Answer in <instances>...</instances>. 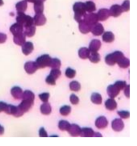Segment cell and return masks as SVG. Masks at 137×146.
<instances>
[{
  "label": "cell",
  "instance_id": "1",
  "mask_svg": "<svg viewBox=\"0 0 137 146\" xmlns=\"http://www.w3.org/2000/svg\"><path fill=\"white\" fill-rule=\"evenodd\" d=\"M72 9L74 11V19L75 21L78 23L82 21L86 14L84 3L82 2H75L73 5Z\"/></svg>",
  "mask_w": 137,
  "mask_h": 146
},
{
  "label": "cell",
  "instance_id": "2",
  "mask_svg": "<svg viewBox=\"0 0 137 146\" xmlns=\"http://www.w3.org/2000/svg\"><path fill=\"white\" fill-rule=\"evenodd\" d=\"M16 21L17 23L22 25L24 27L34 25L33 18L30 15H26L23 12H17Z\"/></svg>",
  "mask_w": 137,
  "mask_h": 146
},
{
  "label": "cell",
  "instance_id": "3",
  "mask_svg": "<svg viewBox=\"0 0 137 146\" xmlns=\"http://www.w3.org/2000/svg\"><path fill=\"white\" fill-rule=\"evenodd\" d=\"M123 56V52L121 51H116L111 54H108L105 57V62L109 66H114Z\"/></svg>",
  "mask_w": 137,
  "mask_h": 146
},
{
  "label": "cell",
  "instance_id": "4",
  "mask_svg": "<svg viewBox=\"0 0 137 146\" xmlns=\"http://www.w3.org/2000/svg\"><path fill=\"white\" fill-rule=\"evenodd\" d=\"M51 59V57L48 54H44L37 58L35 63L38 68H43L49 66Z\"/></svg>",
  "mask_w": 137,
  "mask_h": 146
},
{
  "label": "cell",
  "instance_id": "5",
  "mask_svg": "<svg viewBox=\"0 0 137 146\" xmlns=\"http://www.w3.org/2000/svg\"><path fill=\"white\" fill-rule=\"evenodd\" d=\"M61 75V71L59 69H52L50 74L46 77L45 81L50 85H55V80Z\"/></svg>",
  "mask_w": 137,
  "mask_h": 146
},
{
  "label": "cell",
  "instance_id": "6",
  "mask_svg": "<svg viewBox=\"0 0 137 146\" xmlns=\"http://www.w3.org/2000/svg\"><path fill=\"white\" fill-rule=\"evenodd\" d=\"M5 113L9 115H12L15 117H21L23 115V112L17 106H14L11 104H7L6 109L5 111Z\"/></svg>",
  "mask_w": 137,
  "mask_h": 146
},
{
  "label": "cell",
  "instance_id": "7",
  "mask_svg": "<svg viewBox=\"0 0 137 146\" xmlns=\"http://www.w3.org/2000/svg\"><path fill=\"white\" fill-rule=\"evenodd\" d=\"M83 21H84L86 22H87L91 26H92L94 24L96 23L99 20L97 14L89 13V14H86Z\"/></svg>",
  "mask_w": 137,
  "mask_h": 146
},
{
  "label": "cell",
  "instance_id": "8",
  "mask_svg": "<svg viewBox=\"0 0 137 146\" xmlns=\"http://www.w3.org/2000/svg\"><path fill=\"white\" fill-rule=\"evenodd\" d=\"M24 68L26 72L29 74H34L37 69H38L35 62H27L25 64Z\"/></svg>",
  "mask_w": 137,
  "mask_h": 146
},
{
  "label": "cell",
  "instance_id": "9",
  "mask_svg": "<svg viewBox=\"0 0 137 146\" xmlns=\"http://www.w3.org/2000/svg\"><path fill=\"white\" fill-rule=\"evenodd\" d=\"M33 21L35 26H42L45 24L46 22V18L43 13L35 14L33 18Z\"/></svg>",
  "mask_w": 137,
  "mask_h": 146
},
{
  "label": "cell",
  "instance_id": "10",
  "mask_svg": "<svg viewBox=\"0 0 137 146\" xmlns=\"http://www.w3.org/2000/svg\"><path fill=\"white\" fill-rule=\"evenodd\" d=\"M92 34L95 36H99L104 32V27L101 23H96L92 26L91 31Z\"/></svg>",
  "mask_w": 137,
  "mask_h": 146
},
{
  "label": "cell",
  "instance_id": "11",
  "mask_svg": "<svg viewBox=\"0 0 137 146\" xmlns=\"http://www.w3.org/2000/svg\"><path fill=\"white\" fill-rule=\"evenodd\" d=\"M112 128L114 131L116 132L121 131L124 128V123L122 119H115L112 121L111 124Z\"/></svg>",
  "mask_w": 137,
  "mask_h": 146
},
{
  "label": "cell",
  "instance_id": "12",
  "mask_svg": "<svg viewBox=\"0 0 137 146\" xmlns=\"http://www.w3.org/2000/svg\"><path fill=\"white\" fill-rule=\"evenodd\" d=\"M67 131L71 136L76 137L80 135V132H81V128L79 125L75 124H70V126L68 129L67 130Z\"/></svg>",
  "mask_w": 137,
  "mask_h": 146
},
{
  "label": "cell",
  "instance_id": "13",
  "mask_svg": "<svg viewBox=\"0 0 137 146\" xmlns=\"http://www.w3.org/2000/svg\"><path fill=\"white\" fill-rule=\"evenodd\" d=\"M110 11V15L114 17H119L123 11L121 6L119 5H112L110 9L109 10Z\"/></svg>",
  "mask_w": 137,
  "mask_h": 146
},
{
  "label": "cell",
  "instance_id": "14",
  "mask_svg": "<svg viewBox=\"0 0 137 146\" xmlns=\"http://www.w3.org/2000/svg\"><path fill=\"white\" fill-rule=\"evenodd\" d=\"M10 31L13 35H18L23 33V26L17 22L11 26Z\"/></svg>",
  "mask_w": 137,
  "mask_h": 146
},
{
  "label": "cell",
  "instance_id": "15",
  "mask_svg": "<svg viewBox=\"0 0 137 146\" xmlns=\"http://www.w3.org/2000/svg\"><path fill=\"white\" fill-rule=\"evenodd\" d=\"M108 125V120L106 117L102 116H99L95 120V126L98 129H103L106 128Z\"/></svg>",
  "mask_w": 137,
  "mask_h": 146
},
{
  "label": "cell",
  "instance_id": "16",
  "mask_svg": "<svg viewBox=\"0 0 137 146\" xmlns=\"http://www.w3.org/2000/svg\"><path fill=\"white\" fill-rule=\"evenodd\" d=\"M33 104H34L33 102H31L27 100L22 99V102L19 104L18 107L23 113H25L27 112L31 108Z\"/></svg>",
  "mask_w": 137,
  "mask_h": 146
},
{
  "label": "cell",
  "instance_id": "17",
  "mask_svg": "<svg viewBox=\"0 0 137 146\" xmlns=\"http://www.w3.org/2000/svg\"><path fill=\"white\" fill-rule=\"evenodd\" d=\"M33 50L34 46L33 43L31 42H25L22 45V51L25 55H29L30 53L32 52Z\"/></svg>",
  "mask_w": 137,
  "mask_h": 146
},
{
  "label": "cell",
  "instance_id": "18",
  "mask_svg": "<svg viewBox=\"0 0 137 146\" xmlns=\"http://www.w3.org/2000/svg\"><path fill=\"white\" fill-rule=\"evenodd\" d=\"M97 15L99 21H106L110 16L109 10H108L107 9H101L98 11Z\"/></svg>",
  "mask_w": 137,
  "mask_h": 146
},
{
  "label": "cell",
  "instance_id": "19",
  "mask_svg": "<svg viewBox=\"0 0 137 146\" xmlns=\"http://www.w3.org/2000/svg\"><path fill=\"white\" fill-rule=\"evenodd\" d=\"M107 92L111 98H114L119 94L120 90L114 84H111L107 87Z\"/></svg>",
  "mask_w": 137,
  "mask_h": 146
},
{
  "label": "cell",
  "instance_id": "20",
  "mask_svg": "<svg viewBox=\"0 0 137 146\" xmlns=\"http://www.w3.org/2000/svg\"><path fill=\"white\" fill-rule=\"evenodd\" d=\"M11 94L14 99H21L22 97L23 91L19 87L15 86L11 89Z\"/></svg>",
  "mask_w": 137,
  "mask_h": 146
},
{
  "label": "cell",
  "instance_id": "21",
  "mask_svg": "<svg viewBox=\"0 0 137 146\" xmlns=\"http://www.w3.org/2000/svg\"><path fill=\"white\" fill-rule=\"evenodd\" d=\"M92 26L86 22L84 21H82L79 23V29L80 31L83 34H87L91 31Z\"/></svg>",
  "mask_w": 137,
  "mask_h": 146
},
{
  "label": "cell",
  "instance_id": "22",
  "mask_svg": "<svg viewBox=\"0 0 137 146\" xmlns=\"http://www.w3.org/2000/svg\"><path fill=\"white\" fill-rule=\"evenodd\" d=\"M101 46L100 41L98 39H93L89 44V50L91 52H97Z\"/></svg>",
  "mask_w": 137,
  "mask_h": 146
},
{
  "label": "cell",
  "instance_id": "23",
  "mask_svg": "<svg viewBox=\"0 0 137 146\" xmlns=\"http://www.w3.org/2000/svg\"><path fill=\"white\" fill-rule=\"evenodd\" d=\"M13 41L16 44L22 46L26 41V35L23 33L18 35H14Z\"/></svg>",
  "mask_w": 137,
  "mask_h": 146
},
{
  "label": "cell",
  "instance_id": "24",
  "mask_svg": "<svg viewBox=\"0 0 137 146\" xmlns=\"http://www.w3.org/2000/svg\"><path fill=\"white\" fill-rule=\"evenodd\" d=\"M106 108L110 111H113L117 107V103L114 98L108 99L104 103Z\"/></svg>",
  "mask_w": 137,
  "mask_h": 146
},
{
  "label": "cell",
  "instance_id": "25",
  "mask_svg": "<svg viewBox=\"0 0 137 146\" xmlns=\"http://www.w3.org/2000/svg\"><path fill=\"white\" fill-rule=\"evenodd\" d=\"M95 132L90 128H83L81 129L80 136L81 137H93L94 136Z\"/></svg>",
  "mask_w": 137,
  "mask_h": 146
},
{
  "label": "cell",
  "instance_id": "26",
  "mask_svg": "<svg viewBox=\"0 0 137 146\" xmlns=\"http://www.w3.org/2000/svg\"><path fill=\"white\" fill-rule=\"evenodd\" d=\"M41 112L43 115H49L51 112V107L48 102H45L40 107Z\"/></svg>",
  "mask_w": 137,
  "mask_h": 146
},
{
  "label": "cell",
  "instance_id": "27",
  "mask_svg": "<svg viewBox=\"0 0 137 146\" xmlns=\"http://www.w3.org/2000/svg\"><path fill=\"white\" fill-rule=\"evenodd\" d=\"M22 99H24V100H29V101H30V102L34 103V100L35 99V95H34V94L32 91H31L30 90H26L23 92Z\"/></svg>",
  "mask_w": 137,
  "mask_h": 146
},
{
  "label": "cell",
  "instance_id": "28",
  "mask_svg": "<svg viewBox=\"0 0 137 146\" xmlns=\"http://www.w3.org/2000/svg\"><path fill=\"white\" fill-rule=\"evenodd\" d=\"M34 9L36 14L43 13L44 10L43 2L39 1H36L34 2Z\"/></svg>",
  "mask_w": 137,
  "mask_h": 146
},
{
  "label": "cell",
  "instance_id": "29",
  "mask_svg": "<svg viewBox=\"0 0 137 146\" xmlns=\"http://www.w3.org/2000/svg\"><path fill=\"white\" fill-rule=\"evenodd\" d=\"M27 7V1L25 0L21 1L18 2L15 5V8L17 10V12L24 13L26 10Z\"/></svg>",
  "mask_w": 137,
  "mask_h": 146
},
{
  "label": "cell",
  "instance_id": "30",
  "mask_svg": "<svg viewBox=\"0 0 137 146\" xmlns=\"http://www.w3.org/2000/svg\"><path fill=\"white\" fill-rule=\"evenodd\" d=\"M25 30L23 31V33L25 35L28 37H31L34 35L35 33V30H36V27L34 25L26 27H25Z\"/></svg>",
  "mask_w": 137,
  "mask_h": 146
},
{
  "label": "cell",
  "instance_id": "31",
  "mask_svg": "<svg viewBox=\"0 0 137 146\" xmlns=\"http://www.w3.org/2000/svg\"><path fill=\"white\" fill-rule=\"evenodd\" d=\"M102 39L107 43H111L114 40V35L111 31H106L104 33L102 36Z\"/></svg>",
  "mask_w": 137,
  "mask_h": 146
},
{
  "label": "cell",
  "instance_id": "32",
  "mask_svg": "<svg viewBox=\"0 0 137 146\" xmlns=\"http://www.w3.org/2000/svg\"><path fill=\"white\" fill-rule=\"evenodd\" d=\"M90 54V51L86 47H82L78 51L79 56L83 59H86L88 58Z\"/></svg>",
  "mask_w": 137,
  "mask_h": 146
},
{
  "label": "cell",
  "instance_id": "33",
  "mask_svg": "<svg viewBox=\"0 0 137 146\" xmlns=\"http://www.w3.org/2000/svg\"><path fill=\"white\" fill-rule=\"evenodd\" d=\"M84 7L86 11L88 13H92L96 10L95 4L92 1H87L84 3Z\"/></svg>",
  "mask_w": 137,
  "mask_h": 146
},
{
  "label": "cell",
  "instance_id": "34",
  "mask_svg": "<svg viewBox=\"0 0 137 146\" xmlns=\"http://www.w3.org/2000/svg\"><path fill=\"white\" fill-rule=\"evenodd\" d=\"M118 66L123 68H126L130 66V60L124 56L117 62Z\"/></svg>",
  "mask_w": 137,
  "mask_h": 146
},
{
  "label": "cell",
  "instance_id": "35",
  "mask_svg": "<svg viewBox=\"0 0 137 146\" xmlns=\"http://www.w3.org/2000/svg\"><path fill=\"white\" fill-rule=\"evenodd\" d=\"M102 98L101 95L98 93H93L91 96V101L96 104H100L102 103Z\"/></svg>",
  "mask_w": 137,
  "mask_h": 146
},
{
  "label": "cell",
  "instance_id": "36",
  "mask_svg": "<svg viewBox=\"0 0 137 146\" xmlns=\"http://www.w3.org/2000/svg\"><path fill=\"white\" fill-rule=\"evenodd\" d=\"M61 66V62L58 58H51L49 66L53 69H59Z\"/></svg>",
  "mask_w": 137,
  "mask_h": 146
},
{
  "label": "cell",
  "instance_id": "37",
  "mask_svg": "<svg viewBox=\"0 0 137 146\" xmlns=\"http://www.w3.org/2000/svg\"><path fill=\"white\" fill-rule=\"evenodd\" d=\"M88 58L91 62L94 63H98L100 59V55L97 52H91V53L90 54Z\"/></svg>",
  "mask_w": 137,
  "mask_h": 146
},
{
  "label": "cell",
  "instance_id": "38",
  "mask_svg": "<svg viewBox=\"0 0 137 146\" xmlns=\"http://www.w3.org/2000/svg\"><path fill=\"white\" fill-rule=\"evenodd\" d=\"M70 126V124L66 120H61L59 121L58 128L61 131H67Z\"/></svg>",
  "mask_w": 137,
  "mask_h": 146
},
{
  "label": "cell",
  "instance_id": "39",
  "mask_svg": "<svg viewBox=\"0 0 137 146\" xmlns=\"http://www.w3.org/2000/svg\"><path fill=\"white\" fill-rule=\"evenodd\" d=\"M69 86H70V88L71 91H75V92L79 91L80 89V87H81L80 83L77 81H72L70 83Z\"/></svg>",
  "mask_w": 137,
  "mask_h": 146
},
{
  "label": "cell",
  "instance_id": "40",
  "mask_svg": "<svg viewBox=\"0 0 137 146\" xmlns=\"http://www.w3.org/2000/svg\"><path fill=\"white\" fill-rule=\"evenodd\" d=\"M71 110V108L70 106H63L60 108L59 112H60V113L62 115L67 116L70 113Z\"/></svg>",
  "mask_w": 137,
  "mask_h": 146
},
{
  "label": "cell",
  "instance_id": "41",
  "mask_svg": "<svg viewBox=\"0 0 137 146\" xmlns=\"http://www.w3.org/2000/svg\"><path fill=\"white\" fill-rule=\"evenodd\" d=\"M66 76L68 78H73L76 75V71L71 68H67L65 71Z\"/></svg>",
  "mask_w": 137,
  "mask_h": 146
},
{
  "label": "cell",
  "instance_id": "42",
  "mask_svg": "<svg viewBox=\"0 0 137 146\" xmlns=\"http://www.w3.org/2000/svg\"><path fill=\"white\" fill-rule=\"evenodd\" d=\"M114 85L119 90H123L124 87L126 86V82L125 81L118 80L115 82Z\"/></svg>",
  "mask_w": 137,
  "mask_h": 146
},
{
  "label": "cell",
  "instance_id": "43",
  "mask_svg": "<svg viewBox=\"0 0 137 146\" xmlns=\"http://www.w3.org/2000/svg\"><path fill=\"white\" fill-rule=\"evenodd\" d=\"M49 96H50V94L48 92H44L39 95V98L44 103L48 102Z\"/></svg>",
  "mask_w": 137,
  "mask_h": 146
},
{
  "label": "cell",
  "instance_id": "44",
  "mask_svg": "<svg viewBox=\"0 0 137 146\" xmlns=\"http://www.w3.org/2000/svg\"><path fill=\"white\" fill-rule=\"evenodd\" d=\"M123 11H128L130 10V1L125 0L121 5Z\"/></svg>",
  "mask_w": 137,
  "mask_h": 146
},
{
  "label": "cell",
  "instance_id": "45",
  "mask_svg": "<svg viewBox=\"0 0 137 146\" xmlns=\"http://www.w3.org/2000/svg\"><path fill=\"white\" fill-rule=\"evenodd\" d=\"M118 114L121 118L123 119H127L130 117V112L126 111H120L117 112Z\"/></svg>",
  "mask_w": 137,
  "mask_h": 146
},
{
  "label": "cell",
  "instance_id": "46",
  "mask_svg": "<svg viewBox=\"0 0 137 146\" xmlns=\"http://www.w3.org/2000/svg\"><path fill=\"white\" fill-rule=\"evenodd\" d=\"M70 100L71 103L74 105L77 104L79 101L78 97L73 94H71V96H70Z\"/></svg>",
  "mask_w": 137,
  "mask_h": 146
},
{
  "label": "cell",
  "instance_id": "47",
  "mask_svg": "<svg viewBox=\"0 0 137 146\" xmlns=\"http://www.w3.org/2000/svg\"><path fill=\"white\" fill-rule=\"evenodd\" d=\"M39 135L40 137H48L47 133L43 127L40 128L39 131Z\"/></svg>",
  "mask_w": 137,
  "mask_h": 146
},
{
  "label": "cell",
  "instance_id": "48",
  "mask_svg": "<svg viewBox=\"0 0 137 146\" xmlns=\"http://www.w3.org/2000/svg\"><path fill=\"white\" fill-rule=\"evenodd\" d=\"M7 106V104H6V103L3 102H0V112L3 111L5 112Z\"/></svg>",
  "mask_w": 137,
  "mask_h": 146
},
{
  "label": "cell",
  "instance_id": "49",
  "mask_svg": "<svg viewBox=\"0 0 137 146\" xmlns=\"http://www.w3.org/2000/svg\"><path fill=\"white\" fill-rule=\"evenodd\" d=\"M124 95L127 98L130 97V85H126V86L124 87Z\"/></svg>",
  "mask_w": 137,
  "mask_h": 146
},
{
  "label": "cell",
  "instance_id": "50",
  "mask_svg": "<svg viewBox=\"0 0 137 146\" xmlns=\"http://www.w3.org/2000/svg\"><path fill=\"white\" fill-rule=\"evenodd\" d=\"M7 39V35L5 34L0 33V43H3L5 42Z\"/></svg>",
  "mask_w": 137,
  "mask_h": 146
},
{
  "label": "cell",
  "instance_id": "51",
  "mask_svg": "<svg viewBox=\"0 0 137 146\" xmlns=\"http://www.w3.org/2000/svg\"><path fill=\"white\" fill-rule=\"evenodd\" d=\"M4 133V128L0 125V135H3Z\"/></svg>",
  "mask_w": 137,
  "mask_h": 146
},
{
  "label": "cell",
  "instance_id": "52",
  "mask_svg": "<svg viewBox=\"0 0 137 146\" xmlns=\"http://www.w3.org/2000/svg\"><path fill=\"white\" fill-rule=\"evenodd\" d=\"M29 2H31V3H34V2H35L36 0H25Z\"/></svg>",
  "mask_w": 137,
  "mask_h": 146
},
{
  "label": "cell",
  "instance_id": "53",
  "mask_svg": "<svg viewBox=\"0 0 137 146\" xmlns=\"http://www.w3.org/2000/svg\"><path fill=\"white\" fill-rule=\"evenodd\" d=\"M3 4V0H0V6H2Z\"/></svg>",
  "mask_w": 137,
  "mask_h": 146
},
{
  "label": "cell",
  "instance_id": "54",
  "mask_svg": "<svg viewBox=\"0 0 137 146\" xmlns=\"http://www.w3.org/2000/svg\"><path fill=\"white\" fill-rule=\"evenodd\" d=\"M36 1H41V2H45L46 0H36Z\"/></svg>",
  "mask_w": 137,
  "mask_h": 146
}]
</instances>
